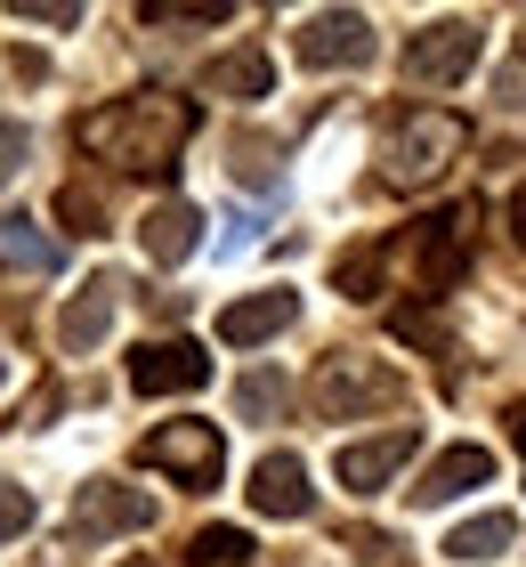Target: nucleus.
<instances>
[{"instance_id": "a878e982", "label": "nucleus", "mask_w": 526, "mask_h": 567, "mask_svg": "<svg viewBox=\"0 0 526 567\" xmlns=\"http://www.w3.org/2000/svg\"><path fill=\"white\" fill-rule=\"evenodd\" d=\"M24 24H73V17H82V9H58V0H41V9H33V0H24V9H17Z\"/></svg>"}, {"instance_id": "f3484780", "label": "nucleus", "mask_w": 526, "mask_h": 567, "mask_svg": "<svg viewBox=\"0 0 526 567\" xmlns=\"http://www.w3.org/2000/svg\"><path fill=\"white\" fill-rule=\"evenodd\" d=\"M510 544H518V519H510V511H478V519H462L454 535H445V559L486 567V559H503Z\"/></svg>"}, {"instance_id": "cd10ccee", "label": "nucleus", "mask_w": 526, "mask_h": 567, "mask_svg": "<svg viewBox=\"0 0 526 567\" xmlns=\"http://www.w3.org/2000/svg\"><path fill=\"white\" fill-rule=\"evenodd\" d=\"M510 437H518V454H526V398L510 405Z\"/></svg>"}, {"instance_id": "ddd939ff", "label": "nucleus", "mask_w": 526, "mask_h": 567, "mask_svg": "<svg viewBox=\"0 0 526 567\" xmlns=\"http://www.w3.org/2000/svg\"><path fill=\"white\" fill-rule=\"evenodd\" d=\"M114 308H122V276H90L82 292L65 300V317H58V341L65 357H90L105 332H114Z\"/></svg>"}, {"instance_id": "9b49d317", "label": "nucleus", "mask_w": 526, "mask_h": 567, "mask_svg": "<svg viewBox=\"0 0 526 567\" xmlns=\"http://www.w3.org/2000/svg\"><path fill=\"white\" fill-rule=\"evenodd\" d=\"M244 495H251L259 519H308V511H316V486H308V462L300 454H259Z\"/></svg>"}, {"instance_id": "aec40b11", "label": "nucleus", "mask_w": 526, "mask_h": 567, "mask_svg": "<svg viewBox=\"0 0 526 567\" xmlns=\"http://www.w3.org/2000/svg\"><path fill=\"white\" fill-rule=\"evenodd\" d=\"M276 405H283V373H244L235 381V414L244 422H268Z\"/></svg>"}, {"instance_id": "a211bd4d", "label": "nucleus", "mask_w": 526, "mask_h": 567, "mask_svg": "<svg viewBox=\"0 0 526 567\" xmlns=\"http://www.w3.org/2000/svg\"><path fill=\"white\" fill-rule=\"evenodd\" d=\"M203 90L210 97H268L276 90V65L259 58V49H235V58H219V65L203 73Z\"/></svg>"}, {"instance_id": "bb28decb", "label": "nucleus", "mask_w": 526, "mask_h": 567, "mask_svg": "<svg viewBox=\"0 0 526 567\" xmlns=\"http://www.w3.org/2000/svg\"><path fill=\"white\" fill-rule=\"evenodd\" d=\"M510 236H518V244H526V187H518V195H510Z\"/></svg>"}, {"instance_id": "2eb2a0df", "label": "nucleus", "mask_w": 526, "mask_h": 567, "mask_svg": "<svg viewBox=\"0 0 526 567\" xmlns=\"http://www.w3.org/2000/svg\"><path fill=\"white\" fill-rule=\"evenodd\" d=\"M300 317V300L292 292H251V300H227L219 308V341L227 349H259V341H276L283 324Z\"/></svg>"}, {"instance_id": "423d86ee", "label": "nucleus", "mask_w": 526, "mask_h": 567, "mask_svg": "<svg viewBox=\"0 0 526 567\" xmlns=\"http://www.w3.org/2000/svg\"><path fill=\"white\" fill-rule=\"evenodd\" d=\"M73 544H114V535H146L154 527V495L146 486H122V478H90L73 495Z\"/></svg>"}, {"instance_id": "4468645a", "label": "nucleus", "mask_w": 526, "mask_h": 567, "mask_svg": "<svg viewBox=\"0 0 526 567\" xmlns=\"http://www.w3.org/2000/svg\"><path fill=\"white\" fill-rule=\"evenodd\" d=\"M195 244H203V212H195V203H154V212L138 219V251H146V260L154 268H178V260H195Z\"/></svg>"}, {"instance_id": "39448f33", "label": "nucleus", "mask_w": 526, "mask_h": 567, "mask_svg": "<svg viewBox=\"0 0 526 567\" xmlns=\"http://www.w3.org/2000/svg\"><path fill=\"white\" fill-rule=\"evenodd\" d=\"M478 49H486V33L470 17H437V24H421L405 41V82L413 90H454L462 73L478 65Z\"/></svg>"}, {"instance_id": "412c9836", "label": "nucleus", "mask_w": 526, "mask_h": 567, "mask_svg": "<svg viewBox=\"0 0 526 567\" xmlns=\"http://www.w3.org/2000/svg\"><path fill=\"white\" fill-rule=\"evenodd\" d=\"M146 24H227V0H146Z\"/></svg>"}, {"instance_id": "9d476101", "label": "nucleus", "mask_w": 526, "mask_h": 567, "mask_svg": "<svg viewBox=\"0 0 526 567\" xmlns=\"http://www.w3.org/2000/svg\"><path fill=\"white\" fill-rule=\"evenodd\" d=\"M413 446H421L413 430L349 437V446H340V462H332V471H340V486H349V495H381V486H389V478H398L405 462H413Z\"/></svg>"}, {"instance_id": "20e7f679", "label": "nucleus", "mask_w": 526, "mask_h": 567, "mask_svg": "<svg viewBox=\"0 0 526 567\" xmlns=\"http://www.w3.org/2000/svg\"><path fill=\"white\" fill-rule=\"evenodd\" d=\"M138 462H146V471H163L171 486H219L227 437L210 430V422H163V430L138 437Z\"/></svg>"}, {"instance_id": "1a4fd4ad", "label": "nucleus", "mask_w": 526, "mask_h": 567, "mask_svg": "<svg viewBox=\"0 0 526 567\" xmlns=\"http://www.w3.org/2000/svg\"><path fill=\"white\" fill-rule=\"evenodd\" d=\"M203 381H210V357L195 341H178V332H171V341H138V349H130V390H138V398H195Z\"/></svg>"}, {"instance_id": "f8f14e48", "label": "nucleus", "mask_w": 526, "mask_h": 567, "mask_svg": "<svg viewBox=\"0 0 526 567\" xmlns=\"http://www.w3.org/2000/svg\"><path fill=\"white\" fill-rule=\"evenodd\" d=\"M470 486H494V446H445V454H430L405 495H413L421 511H437V503L470 495Z\"/></svg>"}, {"instance_id": "b1692460", "label": "nucleus", "mask_w": 526, "mask_h": 567, "mask_svg": "<svg viewBox=\"0 0 526 567\" xmlns=\"http://www.w3.org/2000/svg\"><path fill=\"white\" fill-rule=\"evenodd\" d=\"M24 527H33V495H24V486H0V544H17Z\"/></svg>"}, {"instance_id": "0eeeda50", "label": "nucleus", "mask_w": 526, "mask_h": 567, "mask_svg": "<svg viewBox=\"0 0 526 567\" xmlns=\"http://www.w3.org/2000/svg\"><path fill=\"white\" fill-rule=\"evenodd\" d=\"M398 390L405 381L389 373V365H373V357H324V373H316V414L324 422H349V414H364V405H398Z\"/></svg>"}, {"instance_id": "4be33fe9", "label": "nucleus", "mask_w": 526, "mask_h": 567, "mask_svg": "<svg viewBox=\"0 0 526 567\" xmlns=\"http://www.w3.org/2000/svg\"><path fill=\"white\" fill-rule=\"evenodd\" d=\"M58 219L73 227V236H105V212H97L90 187H65V195H58Z\"/></svg>"}, {"instance_id": "7ed1b4c3", "label": "nucleus", "mask_w": 526, "mask_h": 567, "mask_svg": "<svg viewBox=\"0 0 526 567\" xmlns=\"http://www.w3.org/2000/svg\"><path fill=\"white\" fill-rule=\"evenodd\" d=\"M470 236H478V203H445V212H430L413 227L405 244H389V260L413 268V292H454L462 268H470Z\"/></svg>"}, {"instance_id": "6e6552de", "label": "nucleus", "mask_w": 526, "mask_h": 567, "mask_svg": "<svg viewBox=\"0 0 526 567\" xmlns=\"http://www.w3.org/2000/svg\"><path fill=\"white\" fill-rule=\"evenodd\" d=\"M292 58L316 65V73L364 65V58H373V17H364V9H316L300 33H292Z\"/></svg>"}, {"instance_id": "f257e3e1", "label": "nucleus", "mask_w": 526, "mask_h": 567, "mask_svg": "<svg viewBox=\"0 0 526 567\" xmlns=\"http://www.w3.org/2000/svg\"><path fill=\"white\" fill-rule=\"evenodd\" d=\"M82 154H97L105 171H130V178H154V171H171L178 154H187L195 138V106L187 97H171V90H138V97H114V106H97L82 114Z\"/></svg>"}, {"instance_id": "dca6fc26", "label": "nucleus", "mask_w": 526, "mask_h": 567, "mask_svg": "<svg viewBox=\"0 0 526 567\" xmlns=\"http://www.w3.org/2000/svg\"><path fill=\"white\" fill-rule=\"evenodd\" d=\"M58 260H65L58 236H41L24 212H0V268L9 276H58Z\"/></svg>"}, {"instance_id": "5701e85b", "label": "nucleus", "mask_w": 526, "mask_h": 567, "mask_svg": "<svg viewBox=\"0 0 526 567\" xmlns=\"http://www.w3.org/2000/svg\"><path fill=\"white\" fill-rule=\"evenodd\" d=\"M24 163H33V131H24V122H0V187H9Z\"/></svg>"}, {"instance_id": "6ab92c4d", "label": "nucleus", "mask_w": 526, "mask_h": 567, "mask_svg": "<svg viewBox=\"0 0 526 567\" xmlns=\"http://www.w3.org/2000/svg\"><path fill=\"white\" fill-rule=\"evenodd\" d=\"M187 559H195V567H244V559H251V535H244V527H203L195 544H187Z\"/></svg>"}, {"instance_id": "393cba45", "label": "nucleus", "mask_w": 526, "mask_h": 567, "mask_svg": "<svg viewBox=\"0 0 526 567\" xmlns=\"http://www.w3.org/2000/svg\"><path fill=\"white\" fill-rule=\"evenodd\" d=\"M494 97H503V106H526V41L503 58V73H494Z\"/></svg>"}, {"instance_id": "f03ea898", "label": "nucleus", "mask_w": 526, "mask_h": 567, "mask_svg": "<svg viewBox=\"0 0 526 567\" xmlns=\"http://www.w3.org/2000/svg\"><path fill=\"white\" fill-rule=\"evenodd\" d=\"M470 146V122L445 114V106H421V114H398L381 138V178L389 187H430V178H445L462 163Z\"/></svg>"}]
</instances>
